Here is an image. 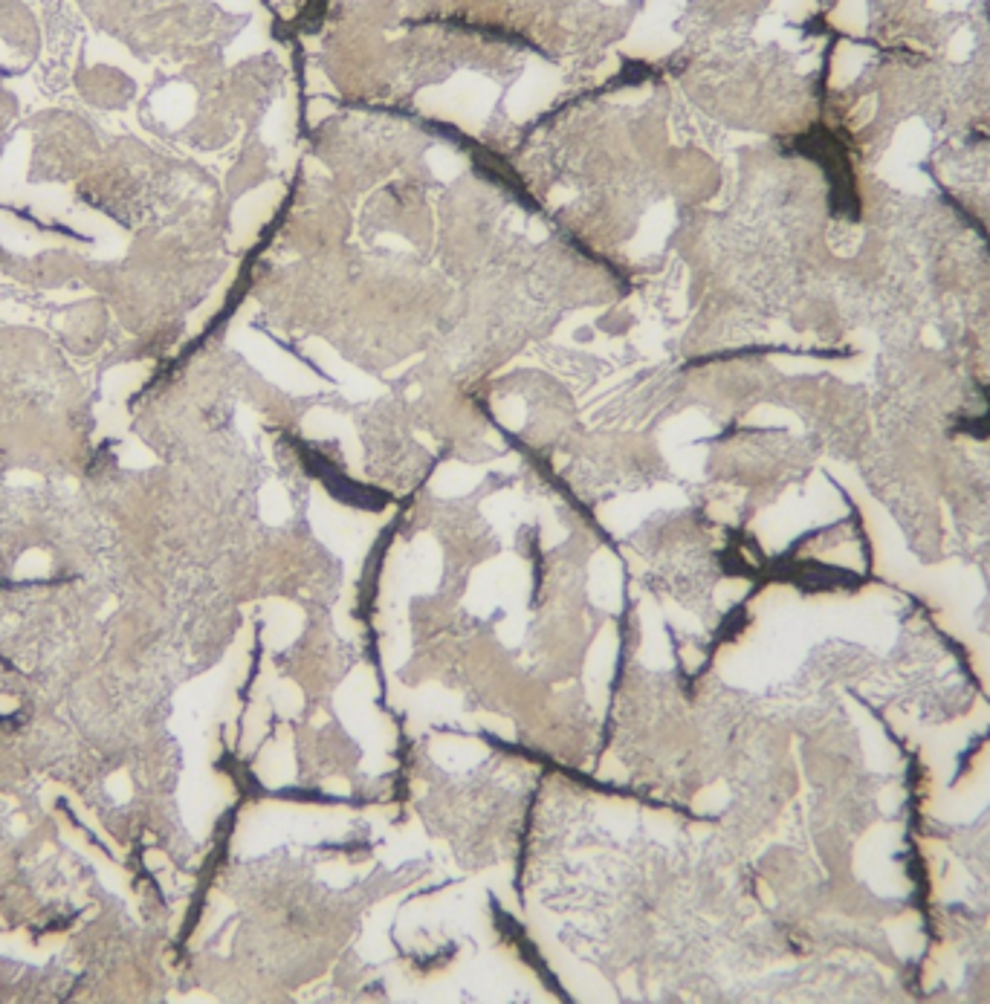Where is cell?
I'll list each match as a JSON object with an SVG mask.
<instances>
[{
	"label": "cell",
	"mask_w": 990,
	"mask_h": 1004,
	"mask_svg": "<svg viewBox=\"0 0 990 1004\" xmlns=\"http://www.w3.org/2000/svg\"><path fill=\"white\" fill-rule=\"evenodd\" d=\"M464 79H467V84L455 79L446 87H435V90L420 93L423 110L438 113V116H449V119L464 122V125H481L495 102L493 84L481 82L475 76H464Z\"/></svg>",
	"instance_id": "cell-1"
},
{
	"label": "cell",
	"mask_w": 990,
	"mask_h": 1004,
	"mask_svg": "<svg viewBox=\"0 0 990 1004\" xmlns=\"http://www.w3.org/2000/svg\"><path fill=\"white\" fill-rule=\"evenodd\" d=\"M553 93H556V73L548 67H530L510 96V113L516 119H527L530 113L545 108Z\"/></svg>",
	"instance_id": "cell-2"
},
{
	"label": "cell",
	"mask_w": 990,
	"mask_h": 1004,
	"mask_svg": "<svg viewBox=\"0 0 990 1004\" xmlns=\"http://www.w3.org/2000/svg\"><path fill=\"white\" fill-rule=\"evenodd\" d=\"M249 339H252L249 342L252 356L258 359L261 368H267V374H273L275 380L287 382V385H299V388H313L316 385V380L310 377V371H304L293 356H287V353L273 348L264 336H249Z\"/></svg>",
	"instance_id": "cell-3"
},
{
	"label": "cell",
	"mask_w": 990,
	"mask_h": 1004,
	"mask_svg": "<svg viewBox=\"0 0 990 1004\" xmlns=\"http://www.w3.org/2000/svg\"><path fill=\"white\" fill-rule=\"evenodd\" d=\"M672 226H675V206H672V203H658V206H652V209L643 215L640 226H637V235H634L632 241L634 255H637V258H646V255H652V252H658L660 246H663V241L669 238Z\"/></svg>",
	"instance_id": "cell-4"
},
{
	"label": "cell",
	"mask_w": 990,
	"mask_h": 1004,
	"mask_svg": "<svg viewBox=\"0 0 990 1004\" xmlns=\"http://www.w3.org/2000/svg\"><path fill=\"white\" fill-rule=\"evenodd\" d=\"M278 197H281V186L278 183H270V186H264V189H258V191H252L249 197H244L241 200V206H238V215H235V226L241 229V232H255L264 220L270 218V212L275 209V203H278Z\"/></svg>",
	"instance_id": "cell-5"
},
{
	"label": "cell",
	"mask_w": 990,
	"mask_h": 1004,
	"mask_svg": "<svg viewBox=\"0 0 990 1004\" xmlns=\"http://www.w3.org/2000/svg\"><path fill=\"white\" fill-rule=\"evenodd\" d=\"M304 351L310 353L313 359H319V362H322V365L328 368L330 374H336V377H339V380H342V382L354 385V388H357V394H371V391H374V388H371V382L365 380V377H362L359 371H354V368H348V365H345V362L339 359V353L330 351V348H328V345H325V342H322V339H310V342L304 345Z\"/></svg>",
	"instance_id": "cell-6"
},
{
	"label": "cell",
	"mask_w": 990,
	"mask_h": 1004,
	"mask_svg": "<svg viewBox=\"0 0 990 1004\" xmlns=\"http://www.w3.org/2000/svg\"><path fill=\"white\" fill-rule=\"evenodd\" d=\"M426 165H429V171H432L438 180L449 183V180H455V177L464 174L467 160H464L461 154H455L452 148H446V145H435V148L426 154Z\"/></svg>",
	"instance_id": "cell-7"
},
{
	"label": "cell",
	"mask_w": 990,
	"mask_h": 1004,
	"mask_svg": "<svg viewBox=\"0 0 990 1004\" xmlns=\"http://www.w3.org/2000/svg\"><path fill=\"white\" fill-rule=\"evenodd\" d=\"M472 484H475V475H472V472H467V469L449 466V469H443V472H440L438 487L443 489V492H461V489H469Z\"/></svg>",
	"instance_id": "cell-8"
},
{
	"label": "cell",
	"mask_w": 990,
	"mask_h": 1004,
	"mask_svg": "<svg viewBox=\"0 0 990 1004\" xmlns=\"http://www.w3.org/2000/svg\"><path fill=\"white\" fill-rule=\"evenodd\" d=\"M284 134H287V108H284V105H275L273 113H270L267 122H264V139L275 145L278 139H284Z\"/></svg>",
	"instance_id": "cell-9"
},
{
	"label": "cell",
	"mask_w": 990,
	"mask_h": 1004,
	"mask_svg": "<svg viewBox=\"0 0 990 1004\" xmlns=\"http://www.w3.org/2000/svg\"><path fill=\"white\" fill-rule=\"evenodd\" d=\"M330 113H333V105H330L328 99H313V102H310V110H307V116H310L313 125H319V122H322L325 116H330Z\"/></svg>",
	"instance_id": "cell-10"
},
{
	"label": "cell",
	"mask_w": 990,
	"mask_h": 1004,
	"mask_svg": "<svg viewBox=\"0 0 990 1004\" xmlns=\"http://www.w3.org/2000/svg\"><path fill=\"white\" fill-rule=\"evenodd\" d=\"M545 235H548V232H545L536 220L527 223V238H530V241H545Z\"/></svg>",
	"instance_id": "cell-11"
},
{
	"label": "cell",
	"mask_w": 990,
	"mask_h": 1004,
	"mask_svg": "<svg viewBox=\"0 0 990 1004\" xmlns=\"http://www.w3.org/2000/svg\"><path fill=\"white\" fill-rule=\"evenodd\" d=\"M380 244H391V249H409V241H403L397 235H380Z\"/></svg>",
	"instance_id": "cell-12"
},
{
	"label": "cell",
	"mask_w": 990,
	"mask_h": 1004,
	"mask_svg": "<svg viewBox=\"0 0 990 1004\" xmlns=\"http://www.w3.org/2000/svg\"><path fill=\"white\" fill-rule=\"evenodd\" d=\"M568 197H574V194H571L568 189H556L553 194H550V203H553V206H559V203H565Z\"/></svg>",
	"instance_id": "cell-13"
}]
</instances>
